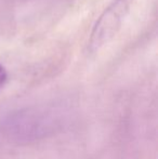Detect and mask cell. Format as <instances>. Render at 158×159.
<instances>
[{
    "mask_svg": "<svg viewBox=\"0 0 158 159\" xmlns=\"http://www.w3.org/2000/svg\"><path fill=\"white\" fill-rule=\"evenodd\" d=\"M64 115L48 108L22 109L10 114L0 126L4 136L15 142H33L53 134L63 126Z\"/></svg>",
    "mask_w": 158,
    "mask_h": 159,
    "instance_id": "1",
    "label": "cell"
},
{
    "mask_svg": "<svg viewBox=\"0 0 158 159\" xmlns=\"http://www.w3.org/2000/svg\"><path fill=\"white\" fill-rule=\"evenodd\" d=\"M134 0H113L97 17L89 39V49L97 52L118 34Z\"/></svg>",
    "mask_w": 158,
    "mask_h": 159,
    "instance_id": "2",
    "label": "cell"
},
{
    "mask_svg": "<svg viewBox=\"0 0 158 159\" xmlns=\"http://www.w3.org/2000/svg\"><path fill=\"white\" fill-rule=\"evenodd\" d=\"M7 78H8V74H7L6 68L0 64V88L6 84Z\"/></svg>",
    "mask_w": 158,
    "mask_h": 159,
    "instance_id": "3",
    "label": "cell"
}]
</instances>
